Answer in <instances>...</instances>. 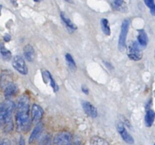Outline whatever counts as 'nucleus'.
<instances>
[{"instance_id": "1", "label": "nucleus", "mask_w": 155, "mask_h": 145, "mask_svg": "<svg viewBox=\"0 0 155 145\" xmlns=\"http://www.w3.org/2000/svg\"><path fill=\"white\" fill-rule=\"evenodd\" d=\"M30 99L27 95L20 98L18 104L15 105L16 128L20 132H27L32 125L30 114Z\"/></svg>"}, {"instance_id": "2", "label": "nucleus", "mask_w": 155, "mask_h": 145, "mask_svg": "<svg viewBox=\"0 0 155 145\" xmlns=\"http://www.w3.org/2000/svg\"><path fill=\"white\" fill-rule=\"evenodd\" d=\"M15 110V104L12 100L6 99L0 105V127L5 132L13 130V113Z\"/></svg>"}, {"instance_id": "3", "label": "nucleus", "mask_w": 155, "mask_h": 145, "mask_svg": "<svg viewBox=\"0 0 155 145\" xmlns=\"http://www.w3.org/2000/svg\"><path fill=\"white\" fill-rule=\"evenodd\" d=\"M128 57L131 60L138 61L142 58V51L141 46L138 44L137 42H131L127 48Z\"/></svg>"}, {"instance_id": "4", "label": "nucleus", "mask_w": 155, "mask_h": 145, "mask_svg": "<svg viewBox=\"0 0 155 145\" xmlns=\"http://www.w3.org/2000/svg\"><path fill=\"white\" fill-rule=\"evenodd\" d=\"M129 27H130V20L128 19L124 20L121 25V30L119 37V49L121 51L124 50L126 45V37L129 32Z\"/></svg>"}, {"instance_id": "5", "label": "nucleus", "mask_w": 155, "mask_h": 145, "mask_svg": "<svg viewBox=\"0 0 155 145\" xmlns=\"http://www.w3.org/2000/svg\"><path fill=\"white\" fill-rule=\"evenodd\" d=\"M12 65L15 71H17L21 75H28V69L27 64L25 62V59H23L21 55H15L12 59Z\"/></svg>"}, {"instance_id": "6", "label": "nucleus", "mask_w": 155, "mask_h": 145, "mask_svg": "<svg viewBox=\"0 0 155 145\" xmlns=\"http://www.w3.org/2000/svg\"><path fill=\"white\" fill-rule=\"evenodd\" d=\"M72 141V135L67 131H61L56 134L53 139L54 145H68Z\"/></svg>"}, {"instance_id": "7", "label": "nucleus", "mask_w": 155, "mask_h": 145, "mask_svg": "<svg viewBox=\"0 0 155 145\" xmlns=\"http://www.w3.org/2000/svg\"><path fill=\"white\" fill-rule=\"evenodd\" d=\"M31 114V121L34 124H38L42 120V118L44 116V109H42L41 106H39L38 104H32V109L30 111Z\"/></svg>"}, {"instance_id": "8", "label": "nucleus", "mask_w": 155, "mask_h": 145, "mask_svg": "<svg viewBox=\"0 0 155 145\" xmlns=\"http://www.w3.org/2000/svg\"><path fill=\"white\" fill-rule=\"evenodd\" d=\"M117 130L119 131V133L120 134L121 137L123 138V140L127 143L129 144H133L135 143V140L133 138L131 135L128 132V131L126 130V128L124 127V124L121 121L117 123Z\"/></svg>"}, {"instance_id": "9", "label": "nucleus", "mask_w": 155, "mask_h": 145, "mask_svg": "<svg viewBox=\"0 0 155 145\" xmlns=\"http://www.w3.org/2000/svg\"><path fill=\"white\" fill-rule=\"evenodd\" d=\"M83 109H84V111L90 116V117L92 118H96L97 117L98 115V112H97V109L92 104H91L90 102L88 101H83L82 103Z\"/></svg>"}, {"instance_id": "10", "label": "nucleus", "mask_w": 155, "mask_h": 145, "mask_svg": "<svg viewBox=\"0 0 155 145\" xmlns=\"http://www.w3.org/2000/svg\"><path fill=\"white\" fill-rule=\"evenodd\" d=\"M43 129H44V125L43 123L39 122L38 124H37L35 127L33 128L32 133H31V136L29 137V143L32 144L35 141H37L38 139V137L41 136L42 131H43Z\"/></svg>"}, {"instance_id": "11", "label": "nucleus", "mask_w": 155, "mask_h": 145, "mask_svg": "<svg viewBox=\"0 0 155 145\" xmlns=\"http://www.w3.org/2000/svg\"><path fill=\"white\" fill-rule=\"evenodd\" d=\"M12 73L9 71H5L1 75L0 78V87L5 89L6 87H8L10 84H12Z\"/></svg>"}, {"instance_id": "12", "label": "nucleus", "mask_w": 155, "mask_h": 145, "mask_svg": "<svg viewBox=\"0 0 155 145\" xmlns=\"http://www.w3.org/2000/svg\"><path fill=\"white\" fill-rule=\"evenodd\" d=\"M23 54H24V56H25V59L29 62H32L35 59V57H36L35 50L33 49V47L32 45H30V44H28V45L24 47Z\"/></svg>"}, {"instance_id": "13", "label": "nucleus", "mask_w": 155, "mask_h": 145, "mask_svg": "<svg viewBox=\"0 0 155 145\" xmlns=\"http://www.w3.org/2000/svg\"><path fill=\"white\" fill-rule=\"evenodd\" d=\"M19 92L18 87L16 86L15 84L12 83L8 87H6L4 89V94H5V98L6 99H9L11 97H14L17 94V93Z\"/></svg>"}, {"instance_id": "14", "label": "nucleus", "mask_w": 155, "mask_h": 145, "mask_svg": "<svg viewBox=\"0 0 155 145\" xmlns=\"http://www.w3.org/2000/svg\"><path fill=\"white\" fill-rule=\"evenodd\" d=\"M137 43L141 47H146L148 42V38L147 36L146 32L144 30H139L138 31V36H137Z\"/></svg>"}, {"instance_id": "15", "label": "nucleus", "mask_w": 155, "mask_h": 145, "mask_svg": "<svg viewBox=\"0 0 155 145\" xmlns=\"http://www.w3.org/2000/svg\"><path fill=\"white\" fill-rule=\"evenodd\" d=\"M61 18L62 21H63V23L65 24V26L67 27V28H68V30L73 32V31H75V30L77 29V27L74 25V23H73V21L66 15V14L63 13V12L61 13Z\"/></svg>"}, {"instance_id": "16", "label": "nucleus", "mask_w": 155, "mask_h": 145, "mask_svg": "<svg viewBox=\"0 0 155 145\" xmlns=\"http://www.w3.org/2000/svg\"><path fill=\"white\" fill-rule=\"evenodd\" d=\"M155 120V112L153 109H147L145 115V122L147 127H151Z\"/></svg>"}, {"instance_id": "17", "label": "nucleus", "mask_w": 155, "mask_h": 145, "mask_svg": "<svg viewBox=\"0 0 155 145\" xmlns=\"http://www.w3.org/2000/svg\"><path fill=\"white\" fill-rule=\"evenodd\" d=\"M0 54L2 55L3 59L5 60L9 61L11 59V57H12L11 52L8 49H6V47L3 43H0Z\"/></svg>"}, {"instance_id": "18", "label": "nucleus", "mask_w": 155, "mask_h": 145, "mask_svg": "<svg viewBox=\"0 0 155 145\" xmlns=\"http://www.w3.org/2000/svg\"><path fill=\"white\" fill-rule=\"evenodd\" d=\"M101 30L104 32V34L107 36H109L111 34V30H110V25L108 20L107 19H101Z\"/></svg>"}, {"instance_id": "19", "label": "nucleus", "mask_w": 155, "mask_h": 145, "mask_svg": "<svg viewBox=\"0 0 155 145\" xmlns=\"http://www.w3.org/2000/svg\"><path fill=\"white\" fill-rule=\"evenodd\" d=\"M91 145H109V143L102 137L95 136L91 139Z\"/></svg>"}, {"instance_id": "20", "label": "nucleus", "mask_w": 155, "mask_h": 145, "mask_svg": "<svg viewBox=\"0 0 155 145\" xmlns=\"http://www.w3.org/2000/svg\"><path fill=\"white\" fill-rule=\"evenodd\" d=\"M65 58H66V60H67V63L68 65L69 68L71 69L72 71H76L77 65H76V63L74 61V59L73 58V56L70 54H66Z\"/></svg>"}, {"instance_id": "21", "label": "nucleus", "mask_w": 155, "mask_h": 145, "mask_svg": "<svg viewBox=\"0 0 155 145\" xmlns=\"http://www.w3.org/2000/svg\"><path fill=\"white\" fill-rule=\"evenodd\" d=\"M113 5V9H116V10H119V11H122L124 9H125V3L122 1V0H117V1H114L112 3Z\"/></svg>"}, {"instance_id": "22", "label": "nucleus", "mask_w": 155, "mask_h": 145, "mask_svg": "<svg viewBox=\"0 0 155 145\" xmlns=\"http://www.w3.org/2000/svg\"><path fill=\"white\" fill-rule=\"evenodd\" d=\"M38 145H52V137L50 134H46L42 137Z\"/></svg>"}, {"instance_id": "23", "label": "nucleus", "mask_w": 155, "mask_h": 145, "mask_svg": "<svg viewBox=\"0 0 155 145\" xmlns=\"http://www.w3.org/2000/svg\"><path fill=\"white\" fill-rule=\"evenodd\" d=\"M49 81L50 82V85H51V87H52V88H53L54 92L56 93L57 91L59 90V87H58L57 83H56V82L55 81V79H54V78L52 77V76L50 75V73L49 74Z\"/></svg>"}, {"instance_id": "24", "label": "nucleus", "mask_w": 155, "mask_h": 145, "mask_svg": "<svg viewBox=\"0 0 155 145\" xmlns=\"http://www.w3.org/2000/svg\"><path fill=\"white\" fill-rule=\"evenodd\" d=\"M145 5L149 8V9H153L155 8V3L153 1V0H145Z\"/></svg>"}, {"instance_id": "25", "label": "nucleus", "mask_w": 155, "mask_h": 145, "mask_svg": "<svg viewBox=\"0 0 155 145\" xmlns=\"http://www.w3.org/2000/svg\"><path fill=\"white\" fill-rule=\"evenodd\" d=\"M0 145H11V142L8 138H0Z\"/></svg>"}, {"instance_id": "26", "label": "nucleus", "mask_w": 155, "mask_h": 145, "mask_svg": "<svg viewBox=\"0 0 155 145\" xmlns=\"http://www.w3.org/2000/svg\"><path fill=\"white\" fill-rule=\"evenodd\" d=\"M19 145H26V143H25V139H24V137L22 136H21V137H20Z\"/></svg>"}, {"instance_id": "27", "label": "nucleus", "mask_w": 155, "mask_h": 145, "mask_svg": "<svg viewBox=\"0 0 155 145\" xmlns=\"http://www.w3.org/2000/svg\"><path fill=\"white\" fill-rule=\"evenodd\" d=\"M10 39H11V36H9V34H6V35H5V36H4V40H5V42H9L10 41Z\"/></svg>"}, {"instance_id": "28", "label": "nucleus", "mask_w": 155, "mask_h": 145, "mask_svg": "<svg viewBox=\"0 0 155 145\" xmlns=\"http://www.w3.org/2000/svg\"><path fill=\"white\" fill-rule=\"evenodd\" d=\"M82 92L84 93H85V94H89V90H88L87 87L82 86Z\"/></svg>"}, {"instance_id": "29", "label": "nucleus", "mask_w": 155, "mask_h": 145, "mask_svg": "<svg viewBox=\"0 0 155 145\" xmlns=\"http://www.w3.org/2000/svg\"><path fill=\"white\" fill-rule=\"evenodd\" d=\"M150 12H151V14H152V15H155V8L154 9H151Z\"/></svg>"}, {"instance_id": "30", "label": "nucleus", "mask_w": 155, "mask_h": 145, "mask_svg": "<svg viewBox=\"0 0 155 145\" xmlns=\"http://www.w3.org/2000/svg\"><path fill=\"white\" fill-rule=\"evenodd\" d=\"M68 145H75V144H74V143H68Z\"/></svg>"}, {"instance_id": "31", "label": "nucleus", "mask_w": 155, "mask_h": 145, "mask_svg": "<svg viewBox=\"0 0 155 145\" xmlns=\"http://www.w3.org/2000/svg\"><path fill=\"white\" fill-rule=\"evenodd\" d=\"M0 9H1V6H0Z\"/></svg>"}, {"instance_id": "32", "label": "nucleus", "mask_w": 155, "mask_h": 145, "mask_svg": "<svg viewBox=\"0 0 155 145\" xmlns=\"http://www.w3.org/2000/svg\"><path fill=\"white\" fill-rule=\"evenodd\" d=\"M154 145H155V144H154Z\"/></svg>"}]
</instances>
